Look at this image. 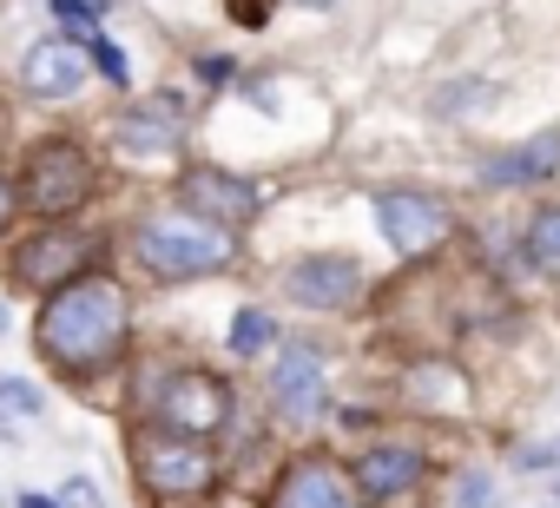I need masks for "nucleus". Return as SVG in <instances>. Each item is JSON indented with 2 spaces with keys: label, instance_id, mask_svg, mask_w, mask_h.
<instances>
[{
  "label": "nucleus",
  "instance_id": "nucleus-12",
  "mask_svg": "<svg viewBox=\"0 0 560 508\" xmlns=\"http://www.w3.org/2000/svg\"><path fill=\"white\" fill-rule=\"evenodd\" d=\"M178 205L231 231V224H244V218L257 211V192H250L244 178H231V172H211V165H198V172H185V178H178Z\"/></svg>",
  "mask_w": 560,
  "mask_h": 508
},
{
  "label": "nucleus",
  "instance_id": "nucleus-6",
  "mask_svg": "<svg viewBox=\"0 0 560 508\" xmlns=\"http://www.w3.org/2000/svg\"><path fill=\"white\" fill-rule=\"evenodd\" d=\"M376 224H383V238L402 251V258H422V251H435L448 238V205L429 198V192L396 185V192H376Z\"/></svg>",
  "mask_w": 560,
  "mask_h": 508
},
{
  "label": "nucleus",
  "instance_id": "nucleus-16",
  "mask_svg": "<svg viewBox=\"0 0 560 508\" xmlns=\"http://www.w3.org/2000/svg\"><path fill=\"white\" fill-rule=\"evenodd\" d=\"M527 265L547 272V278H560V205L534 211V224H527Z\"/></svg>",
  "mask_w": 560,
  "mask_h": 508
},
{
  "label": "nucleus",
  "instance_id": "nucleus-13",
  "mask_svg": "<svg viewBox=\"0 0 560 508\" xmlns=\"http://www.w3.org/2000/svg\"><path fill=\"white\" fill-rule=\"evenodd\" d=\"M416 475H422V449H409V442H376V449L357 455V488H363L370 501L402 495Z\"/></svg>",
  "mask_w": 560,
  "mask_h": 508
},
{
  "label": "nucleus",
  "instance_id": "nucleus-22",
  "mask_svg": "<svg viewBox=\"0 0 560 508\" xmlns=\"http://www.w3.org/2000/svg\"><path fill=\"white\" fill-rule=\"evenodd\" d=\"M60 508H106V495H100L86 475H73V482L60 488Z\"/></svg>",
  "mask_w": 560,
  "mask_h": 508
},
{
  "label": "nucleus",
  "instance_id": "nucleus-28",
  "mask_svg": "<svg viewBox=\"0 0 560 508\" xmlns=\"http://www.w3.org/2000/svg\"><path fill=\"white\" fill-rule=\"evenodd\" d=\"M553 462H560V449H553Z\"/></svg>",
  "mask_w": 560,
  "mask_h": 508
},
{
  "label": "nucleus",
  "instance_id": "nucleus-9",
  "mask_svg": "<svg viewBox=\"0 0 560 508\" xmlns=\"http://www.w3.org/2000/svg\"><path fill=\"white\" fill-rule=\"evenodd\" d=\"M93 80V54L80 47V41H34L27 47V60H21V86L34 93V100H73L80 86Z\"/></svg>",
  "mask_w": 560,
  "mask_h": 508
},
{
  "label": "nucleus",
  "instance_id": "nucleus-25",
  "mask_svg": "<svg viewBox=\"0 0 560 508\" xmlns=\"http://www.w3.org/2000/svg\"><path fill=\"white\" fill-rule=\"evenodd\" d=\"M8 218H14V185L0 178V231H8Z\"/></svg>",
  "mask_w": 560,
  "mask_h": 508
},
{
  "label": "nucleus",
  "instance_id": "nucleus-23",
  "mask_svg": "<svg viewBox=\"0 0 560 508\" xmlns=\"http://www.w3.org/2000/svg\"><path fill=\"white\" fill-rule=\"evenodd\" d=\"M198 80H205V86H224V80H231V60H224V54H205V60H198Z\"/></svg>",
  "mask_w": 560,
  "mask_h": 508
},
{
  "label": "nucleus",
  "instance_id": "nucleus-15",
  "mask_svg": "<svg viewBox=\"0 0 560 508\" xmlns=\"http://www.w3.org/2000/svg\"><path fill=\"white\" fill-rule=\"evenodd\" d=\"M560 165V139L547 132L540 146H514L508 159H488L481 165V185H494V192H514V185H534V178H547Z\"/></svg>",
  "mask_w": 560,
  "mask_h": 508
},
{
  "label": "nucleus",
  "instance_id": "nucleus-5",
  "mask_svg": "<svg viewBox=\"0 0 560 508\" xmlns=\"http://www.w3.org/2000/svg\"><path fill=\"white\" fill-rule=\"evenodd\" d=\"M152 416H159L165 436H198V442H205L211 429H224V416H231V390H224L218 377H205V370H178V377H165Z\"/></svg>",
  "mask_w": 560,
  "mask_h": 508
},
{
  "label": "nucleus",
  "instance_id": "nucleus-4",
  "mask_svg": "<svg viewBox=\"0 0 560 508\" xmlns=\"http://www.w3.org/2000/svg\"><path fill=\"white\" fill-rule=\"evenodd\" d=\"M139 482L165 501H191L218 482V455L198 436H145L139 442Z\"/></svg>",
  "mask_w": 560,
  "mask_h": 508
},
{
  "label": "nucleus",
  "instance_id": "nucleus-24",
  "mask_svg": "<svg viewBox=\"0 0 560 508\" xmlns=\"http://www.w3.org/2000/svg\"><path fill=\"white\" fill-rule=\"evenodd\" d=\"M21 508H60V495H40V488H21Z\"/></svg>",
  "mask_w": 560,
  "mask_h": 508
},
{
  "label": "nucleus",
  "instance_id": "nucleus-2",
  "mask_svg": "<svg viewBox=\"0 0 560 508\" xmlns=\"http://www.w3.org/2000/svg\"><path fill=\"white\" fill-rule=\"evenodd\" d=\"M132 251H139L159 278H205V272H224V265L237 258V238H231L224 224H211V218H198V211L178 205V211L139 218Z\"/></svg>",
  "mask_w": 560,
  "mask_h": 508
},
{
  "label": "nucleus",
  "instance_id": "nucleus-10",
  "mask_svg": "<svg viewBox=\"0 0 560 508\" xmlns=\"http://www.w3.org/2000/svg\"><path fill=\"white\" fill-rule=\"evenodd\" d=\"M270 508H363V488L357 475H343L337 462L324 455H304L284 469V482H277V501Z\"/></svg>",
  "mask_w": 560,
  "mask_h": 508
},
{
  "label": "nucleus",
  "instance_id": "nucleus-27",
  "mask_svg": "<svg viewBox=\"0 0 560 508\" xmlns=\"http://www.w3.org/2000/svg\"><path fill=\"white\" fill-rule=\"evenodd\" d=\"M0 331H8V304H0Z\"/></svg>",
  "mask_w": 560,
  "mask_h": 508
},
{
  "label": "nucleus",
  "instance_id": "nucleus-7",
  "mask_svg": "<svg viewBox=\"0 0 560 508\" xmlns=\"http://www.w3.org/2000/svg\"><path fill=\"white\" fill-rule=\"evenodd\" d=\"M86 238L80 231H40V238H27L21 251H14V285H27V291H67L73 278H86Z\"/></svg>",
  "mask_w": 560,
  "mask_h": 508
},
{
  "label": "nucleus",
  "instance_id": "nucleus-3",
  "mask_svg": "<svg viewBox=\"0 0 560 508\" xmlns=\"http://www.w3.org/2000/svg\"><path fill=\"white\" fill-rule=\"evenodd\" d=\"M86 192H93V159H86V146L54 139V146H34V152H27L21 198H27L40 218H67V211H80Z\"/></svg>",
  "mask_w": 560,
  "mask_h": 508
},
{
  "label": "nucleus",
  "instance_id": "nucleus-14",
  "mask_svg": "<svg viewBox=\"0 0 560 508\" xmlns=\"http://www.w3.org/2000/svg\"><path fill=\"white\" fill-rule=\"evenodd\" d=\"M113 139H119V152H126V159H139V165H145V159H172V152H178V126H172V113H165V106H139V113H126Z\"/></svg>",
  "mask_w": 560,
  "mask_h": 508
},
{
  "label": "nucleus",
  "instance_id": "nucleus-26",
  "mask_svg": "<svg viewBox=\"0 0 560 508\" xmlns=\"http://www.w3.org/2000/svg\"><path fill=\"white\" fill-rule=\"evenodd\" d=\"M304 8H330V0H304Z\"/></svg>",
  "mask_w": 560,
  "mask_h": 508
},
{
  "label": "nucleus",
  "instance_id": "nucleus-19",
  "mask_svg": "<svg viewBox=\"0 0 560 508\" xmlns=\"http://www.w3.org/2000/svg\"><path fill=\"white\" fill-rule=\"evenodd\" d=\"M86 54H93V67H100L113 86H132V67H126V54H119L106 34H93V41H86Z\"/></svg>",
  "mask_w": 560,
  "mask_h": 508
},
{
  "label": "nucleus",
  "instance_id": "nucleus-18",
  "mask_svg": "<svg viewBox=\"0 0 560 508\" xmlns=\"http://www.w3.org/2000/svg\"><path fill=\"white\" fill-rule=\"evenodd\" d=\"M54 14H60L73 34H86V41H93V34H100V21H106V0H54Z\"/></svg>",
  "mask_w": 560,
  "mask_h": 508
},
{
  "label": "nucleus",
  "instance_id": "nucleus-1",
  "mask_svg": "<svg viewBox=\"0 0 560 508\" xmlns=\"http://www.w3.org/2000/svg\"><path fill=\"white\" fill-rule=\"evenodd\" d=\"M126 331H132V304H126V291H119L113 278H100V272L73 278L67 291H54V298L40 304V350H47V363L67 370V377L106 370V363L126 350Z\"/></svg>",
  "mask_w": 560,
  "mask_h": 508
},
{
  "label": "nucleus",
  "instance_id": "nucleus-20",
  "mask_svg": "<svg viewBox=\"0 0 560 508\" xmlns=\"http://www.w3.org/2000/svg\"><path fill=\"white\" fill-rule=\"evenodd\" d=\"M455 508H501V501H494V475L468 469V475L455 482Z\"/></svg>",
  "mask_w": 560,
  "mask_h": 508
},
{
  "label": "nucleus",
  "instance_id": "nucleus-21",
  "mask_svg": "<svg viewBox=\"0 0 560 508\" xmlns=\"http://www.w3.org/2000/svg\"><path fill=\"white\" fill-rule=\"evenodd\" d=\"M0 403H8L14 416H40V403H47V396H40L27 377H0Z\"/></svg>",
  "mask_w": 560,
  "mask_h": 508
},
{
  "label": "nucleus",
  "instance_id": "nucleus-11",
  "mask_svg": "<svg viewBox=\"0 0 560 508\" xmlns=\"http://www.w3.org/2000/svg\"><path fill=\"white\" fill-rule=\"evenodd\" d=\"M284 291L304 304V311H350L357 304V291H363V265L357 258H298L291 265V278H284Z\"/></svg>",
  "mask_w": 560,
  "mask_h": 508
},
{
  "label": "nucleus",
  "instance_id": "nucleus-8",
  "mask_svg": "<svg viewBox=\"0 0 560 508\" xmlns=\"http://www.w3.org/2000/svg\"><path fill=\"white\" fill-rule=\"evenodd\" d=\"M270 409L284 423H317L324 409V357L311 344H284L270 363Z\"/></svg>",
  "mask_w": 560,
  "mask_h": 508
},
{
  "label": "nucleus",
  "instance_id": "nucleus-17",
  "mask_svg": "<svg viewBox=\"0 0 560 508\" xmlns=\"http://www.w3.org/2000/svg\"><path fill=\"white\" fill-rule=\"evenodd\" d=\"M270 344H277L270 311H257V304H250V311H237V318H231V350H237V357H257V350H270Z\"/></svg>",
  "mask_w": 560,
  "mask_h": 508
}]
</instances>
